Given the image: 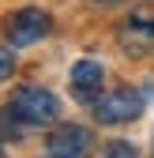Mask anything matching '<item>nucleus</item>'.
Returning <instances> with one entry per match:
<instances>
[{"mask_svg":"<svg viewBox=\"0 0 154 158\" xmlns=\"http://www.w3.org/2000/svg\"><path fill=\"white\" fill-rule=\"evenodd\" d=\"M102 79H105L102 60H79V64L71 68V87H75V98H79V102H90V98L102 90Z\"/></svg>","mask_w":154,"mask_h":158,"instance_id":"obj_5","label":"nucleus"},{"mask_svg":"<svg viewBox=\"0 0 154 158\" xmlns=\"http://www.w3.org/2000/svg\"><path fill=\"white\" fill-rule=\"evenodd\" d=\"M105 158H139V154H136V147H132V143L117 139V143H109V147H105Z\"/></svg>","mask_w":154,"mask_h":158,"instance_id":"obj_7","label":"nucleus"},{"mask_svg":"<svg viewBox=\"0 0 154 158\" xmlns=\"http://www.w3.org/2000/svg\"><path fill=\"white\" fill-rule=\"evenodd\" d=\"M0 158H4V147H0Z\"/></svg>","mask_w":154,"mask_h":158,"instance_id":"obj_10","label":"nucleus"},{"mask_svg":"<svg viewBox=\"0 0 154 158\" xmlns=\"http://www.w3.org/2000/svg\"><path fill=\"white\" fill-rule=\"evenodd\" d=\"M15 106H8V109H0V132L4 135H19V124H15Z\"/></svg>","mask_w":154,"mask_h":158,"instance_id":"obj_6","label":"nucleus"},{"mask_svg":"<svg viewBox=\"0 0 154 158\" xmlns=\"http://www.w3.org/2000/svg\"><path fill=\"white\" fill-rule=\"evenodd\" d=\"M94 113H98L102 124H128V121H136L143 113V98H139V90L120 87V90H109L102 102L94 106Z\"/></svg>","mask_w":154,"mask_h":158,"instance_id":"obj_1","label":"nucleus"},{"mask_svg":"<svg viewBox=\"0 0 154 158\" xmlns=\"http://www.w3.org/2000/svg\"><path fill=\"white\" fill-rule=\"evenodd\" d=\"M11 106H15V113L23 117L26 124H53L56 113H60V102H56L49 90H42V87H23Z\"/></svg>","mask_w":154,"mask_h":158,"instance_id":"obj_2","label":"nucleus"},{"mask_svg":"<svg viewBox=\"0 0 154 158\" xmlns=\"http://www.w3.org/2000/svg\"><path fill=\"white\" fill-rule=\"evenodd\" d=\"M15 72V53H11V45H0V79H8Z\"/></svg>","mask_w":154,"mask_h":158,"instance_id":"obj_8","label":"nucleus"},{"mask_svg":"<svg viewBox=\"0 0 154 158\" xmlns=\"http://www.w3.org/2000/svg\"><path fill=\"white\" fill-rule=\"evenodd\" d=\"M49 15L45 11H38V8H23V11H15L11 19H8V42L15 45V49H26V45H34V42H42V38L49 34Z\"/></svg>","mask_w":154,"mask_h":158,"instance_id":"obj_3","label":"nucleus"},{"mask_svg":"<svg viewBox=\"0 0 154 158\" xmlns=\"http://www.w3.org/2000/svg\"><path fill=\"white\" fill-rule=\"evenodd\" d=\"M45 158H75V154H60V151H49Z\"/></svg>","mask_w":154,"mask_h":158,"instance_id":"obj_9","label":"nucleus"},{"mask_svg":"<svg viewBox=\"0 0 154 158\" xmlns=\"http://www.w3.org/2000/svg\"><path fill=\"white\" fill-rule=\"evenodd\" d=\"M94 147V135L79 124H64L49 135V151H60V154H75V158H87V151Z\"/></svg>","mask_w":154,"mask_h":158,"instance_id":"obj_4","label":"nucleus"}]
</instances>
